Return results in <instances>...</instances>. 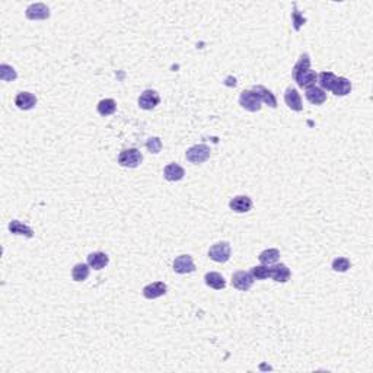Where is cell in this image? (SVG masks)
Listing matches in <instances>:
<instances>
[{
    "instance_id": "3",
    "label": "cell",
    "mask_w": 373,
    "mask_h": 373,
    "mask_svg": "<svg viewBox=\"0 0 373 373\" xmlns=\"http://www.w3.org/2000/svg\"><path fill=\"white\" fill-rule=\"evenodd\" d=\"M186 161L190 163H203L210 158V147L206 144H196L185 152Z\"/></svg>"
},
{
    "instance_id": "12",
    "label": "cell",
    "mask_w": 373,
    "mask_h": 373,
    "mask_svg": "<svg viewBox=\"0 0 373 373\" xmlns=\"http://www.w3.org/2000/svg\"><path fill=\"white\" fill-rule=\"evenodd\" d=\"M229 207L235 213H246L252 209V200L248 196H236L229 201Z\"/></svg>"
},
{
    "instance_id": "16",
    "label": "cell",
    "mask_w": 373,
    "mask_h": 373,
    "mask_svg": "<svg viewBox=\"0 0 373 373\" xmlns=\"http://www.w3.org/2000/svg\"><path fill=\"white\" fill-rule=\"evenodd\" d=\"M108 263H109L108 255L105 252H101V251H96V252H92L88 255V264L93 270H102L108 266Z\"/></svg>"
},
{
    "instance_id": "23",
    "label": "cell",
    "mask_w": 373,
    "mask_h": 373,
    "mask_svg": "<svg viewBox=\"0 0 373 373\" xmlns=\"http://www.w3.org/2000/svg\"><path fill=\"white\" fill-rule=\"evenodd\" d=\"M9 231H11V233H13V235H22V236H26V238H32V236H34L32 229L19 220H12L11 223H9Z\"/></svg>"
},
{
    "instance_id": "14",
    "label": "cell",
    "mask_w": 373,
    "mask_h": 373,
    "mask_svg": "<svg viewBox=\"0 0 373 373\" xmlns=\"http://www.w3.org/2000/svg\"><path fill=\"white\" fill-rule=\"evenodd\" d=\"M185 175V171L182 166H179L178 163H169L165 166L163 169V176L166 181H171V182H176V181H181Z\"/></svg>"
},
{
    "instance_id": "7",
    "label": "cell",
    "mask_w": 373,
    "mask_h": 373,
    "mask_svg": "<svg viewBox=\"0 0 373 373\" xmlns=\"http://www.w3.org/2000/svg\"><path fill=\"white\" fill-rule=\"evenodd\" d=\"M159 102H161L159 93L156 91H152V89H146L139 98V106L141 109H146V111H151L153 108H156Z\"/></svg>"
},
{
    "instance_id": "15",
    "label": "cell",
    "mask_w": 373,
    "mask_h": 373,
    "mask_svg": "<svg viewBox=\"0 0 373 373\" xmlns=\"http://www.w3.org/2000/svg\"><path fill=\"white\" fill-rule=\"evenodd\" d=\"M270 277L277 283H286L290 279V270L286 264H273L270 267Z\"/></svg>"
},
{
    "instance_id": "5",
    "label": "cell",
    "mask_w": 373,
    "mask_h": 373,
    "mask_svg": "<svg viewBox=\"0 0 373 373\" xmlns=\"http://www.w3.org/2000/svg\"><path fill=\"white\" fill-rule=\"evenodd\" d=\"M25 16L29 21H44L50 18V9L44 3H32L26 8Z\"/></svg>"
},
{
    "instance_id": "31",
    "label": "cell",
    "mask_w": 373,
    "mask_h": 373,
    "mask_svg": "<svg viewBox=\"0 0 373 373\" xmlns=\"http://www.w3.org/2000/svg\"><path fill=\"white\" fill-rule=\"evenodd\" d=\"M146 149L151 153H159L162 149V141L159 137H151L146 141Z\"/></svg>"
},
{
    "instance_id": "6",
    "label": "cell",
    "mask_w": 373,
    "mask_h": 373,
    "mask_svg": "<svg viewBox=\"0 0 373 373\" xmlns=\"http://www.w3.org/2000/svg\"><path fill=\"white\" fill-rule=\"evenodd\" d=\"M254 284V277L248 271H236L232 274V286L241 291L249 290Z\"/></svg>"
},
{
    "instance_id": "4",
    "label": "cell",
    "mask_w": 373,
    "mask_h": 373,
    "mask_svg": "<svg viewBox=\"0 0 373 373\" xmlns=\"http://www.w3.org/2000/svg\"><path fill=\"white\" fill-rule=\"evenodd\" d=\"M210 259L216 263H226L231 258V245L228 242H217L209 249Z\"/></svg>"
},
{
    "instance_id": "2",
    "label": "cell",
    "mask_w": 373,
    "mask_h": 373,
    "mask_svg": "<svg viewBox=\"0 0 373 373\" xmlns=\"http://www.w3.org/2000/svg\"><path fill=\"white\" fill-rule=\"evenodd\" d=\"M261 104L263 101L254 91H244L239 96V105L249 113H258L263 106Z\"/></svg>"
},
{
    "instance_id": "21",
    "label": "cell",
    "mask_w": 373,
    "mask_h": 373,
    "mask_svg": "<svg viewBox=\"0 0 373 373\" xmlns=\"http://www.w3.org/2000/svg\"><path fill=\"white\" fill-rule=\"evenodd\" d=\"M331 92L337 96H346L351 92V82L347 78H337Z\"/></svg>"
},
{
    "instance_id": "1",
    "label": "cell",
    "mask_w": 373,
    "mask_h": 373,
    "mask_svg": "<svg viewBox=\"0 0 373 373\" xmlns=\"http://www.w3.org/2000/svg\"><path fill=\"white\" fill-rule=\"evenodd\" d=\"M143 161V155L139 149L131 147V149H126L120 153L118 156V163L124 168H137Z\"/></svg>"
},
{
    "instance_id": "22",
    "label": "cell",
    "mask_w": 373,
    "mask_h": 373,
    "mask_svg": "<svg viewBox=\"0 0 373 373\" xmlns=\"http://www.w3.org/2000/svg\"><path fill=\"white\" fill-rule=\"evenodd\" d=\"M338 76H335L332 71H322L318 74V82L322 91H332V86L337 81Z\"/></svg>"
},
{
    "instance_id": "27",
    "label": "cell",
    "mask_w": 373,
    "mask_h": 373,
    "mask_svg": "<svg viewBox=\"0 0 373 373\" xmlns=\"http://www.w3.org/2000/svg\"><path fill=\"white\" fill-rule=\"evenodd\" d=\"M306 69H311V57H309V54H302L301 58H299V61L294 64V67H293V76H296L297 73H301L303 70Z\"/></svg>"
},
{
    "instance_id": "18",
    "label": "cell",
    "mask_w": 373,
    "mask_h": 373,
    "mask_svg": "<svg viewBox=\"0 0 373 373\" xmlns=\"http://www.w3.org/2000/svg\"><path fill=\"white\" fill-rule=\"evenodd\" d=\"M305 96H306V99H308L312 105H322L326 101L325 91H322V89L318 88V86L308 88L306 92H305Z\"/></svg>"
},
{
    "instance_id": "30",
    "label": "cell",
    "mask_w": 373,
    "mask_h": 373,
    "mask_svg": "<svg viewBox=\"0 0 373 373\" xmlns=\"http://www.w3.org/2000/svg\"><path fill=\"white\" fill-rule=\"evenodd\" d=\"M306 22V19L303 18L302 15H301V12L297 11V8H296V3H293V12H291V23H293V28H294V31H299L301 29V26L305 25Z\"/></svg>"
},
{
    "instance_id": "11",
    "label": "cell",
    "mask_w": 373,
    "mask_h": 373,
    "mask_svg": "<svg viewBox=\"0 0 373 373\" xmlns=\"http://www.w3.org/2000/svg\"><path fill=\"white\" fill-rule=\"evenodd\" d=\"M284 102L286 105L293 109V111H302L303 109V105H302V98H301V95L299 92L294 89V88H287L286 89V92H284Z\"/></svg>"
},
{
    "instance_id": "13",
    "label": "cell",
    "mask_w": 373,
    "mask_h": 373,
    "mask_svg": "<svg viewBox=\"0 0 373 373\" xmlns=\"http://www.w3.org/2000/svg\"><path fill=\"white\" fill-rule=\"evenodd\" d=\"M15 105L22 111L32 109L36 105V96L31 92H19L15 98Z\"/></svg>"
},
{
    "instance_id": "17",
    "label": "cell",
    "mask_w": 373,
    "mask_h": 373,
    "mask_svg": "<svg viewBox=\"0 0 373 373\" xmlns=\"http://www.w3.org/2000/svg\"><path fill=\"white\" fill-rule=\"evenodd\" d=\"M251 91H254V92L259 96V99H261L264 104H267L268 106H271V108H276V106H277V99H276L274 93L271 92V91H268L267 88H264V86H261V85H255Z\"/></svg>"
},
{
    "instance_id": "26",
    "label": "cell",
    "mask_w": 373,
    "mask_h": 373,
    "mask_svg": "<svg viewBox=\"0 0 373 373\" xmlns=\"http://www.w3.org/2000/svg\"><path fill=\"white\" fill-rule=\"evenodd\" d=\"M18 78L16 70L13 69L9 64H2L0 66V79L3 82H12Z\"/></svg>"
},
{
    "instance_id": "24",
    "label": "cell",
    "mask_w": 373,
    "mask_h": 373,
    "mask_svg": "<svg viewBox=\"0 0 373 373\" xmlns=\"http://www.w3.org/2000/svg\"><path fill=\"white\" fill-rule=\"evenodd\" d=\"M96 109H98V113L101 114L102 117H108V116H113L114 113L117 111V102L114 99H102L98 106H96Z\"/></svg>"
},
{
    "instance_id": "29",
    "label": "cell",
    "mask_w": 373,
    "mask_h": 373,
    "mask_svg": "<svg viewBox=\"0 0 373 373\" xmlns=\"http://www.w3.org/2000/svg\"><path fill=\"white\" fill-rule=\"evenodd\" d=\"M350 267H351V263L346 256H338L332 261V270L338 271V273H346Z\"/></svg>"
},
{
    "instance_id": "8",
    "label": "cell",
    "mask_w": 373,
    "mask_h": 373,
    "mask_svg": "<svg viewBox=\"0 0 373 373\" xmlns=\"http://www.w3.org/2000/svg\"><path fill=\"white\" fill-rule=\"evenodd\" d=\"M196 270L194 261L191 255H179L175 258L174 271L178 274H188Z\"/></svg>"
},
{
    "instance_id": "10",
    "label": "cell",
    "mask_w": 373,
    "mask_h": 373,
    "mask_svg": "<svg viewBox=\"0 0 373 373\" xmlns=\"http://www.w3.org/2000/svg\"><path fill=\"white\" fill-rule=\"evenodd\" d=\"M166 290H168V287L163 281H155V283H151V284L143 287V296L146 299H158V297L163 296Z\"/></svg>"
},
{
    "instance_id": "19",
    "label": "cell",
    "mask_w": 373,
    "mask_h": 373,
    "mask_svg": "<svg viewBox=\"0 0 373 373\" xmlns=\"http://www.w3.org/2000/svg\"><path fill=\"white\" fill-rule=\"evenodd\" d=\"M204 280H206V284L211 289H214V290H221V289L226 287V281H225L220 273H214V271L207 273Z\"/></svg>"
},
{
    "instance_id": "9",
    "label": "cell",
    "mask_w": 373,
    "mask_h": 373,
    "mask_svg": "<svg viewBox=\"0 0 373 373\" xmlns=\"http://www.w3.org/2000/svg\"><path fill=\"white\" fill-rule=\"evenodd\" d=\"M293 79L297 82V85H299L301 88L308 89V88L316 86L315 83L318 82V74H316L315 70L306 69L303 70V71H301V73H297L296 76H293Z\"/></svg>"
},
{
    "instance_id": "25",
    "label": "cell",
    "mask_w": 373,
    "mask_h": 373,
    "mask_svg": "<svg viewBox=\"0 0 373 373\" xmlns=\"http://www.w3.org/2000/svg\"><path fill=\"white\" fill-rule=\"evenodd\" d=\"M89 264H83V263H81V264H76L74 267H73V270H71V277H73V280L74 281H85V280L88 279L89 277Z\"/></svg>"
},
{
    "instance_id": "20",
    "label": "cell",
    "mask_w": 373,
    "mask_h": 373,
    "mask_svg": "<svg viewBox=\"0 0 373 373\" xmlns=\"http://www.w3.org/2000/svg\"><path fill=\"white\" fill-rule=\"evenodd\" d=\"M280 258V251L279 249H276V248H270V249H266V251H263L259 256H258V259H259V263L263 264V266H273V264H276L277 261H279Z\"/></svg>"
},
{
    "instance_id": "28",
    "label": "cell",
    "mask_w": 373,
    "mask_h": 373,
    "mask_svg": "<svg viewBox=\"0 0 373 373\" xmlns=\"http://www.w3.org/2000/svg\"><path fill=\"white\" fill-rule=\"evenodd\" d=\"M252 274L254 280H266L270 277V267L268 266H255V267L251 268L249 271Z\"/></svg>"
}]
</instances>
